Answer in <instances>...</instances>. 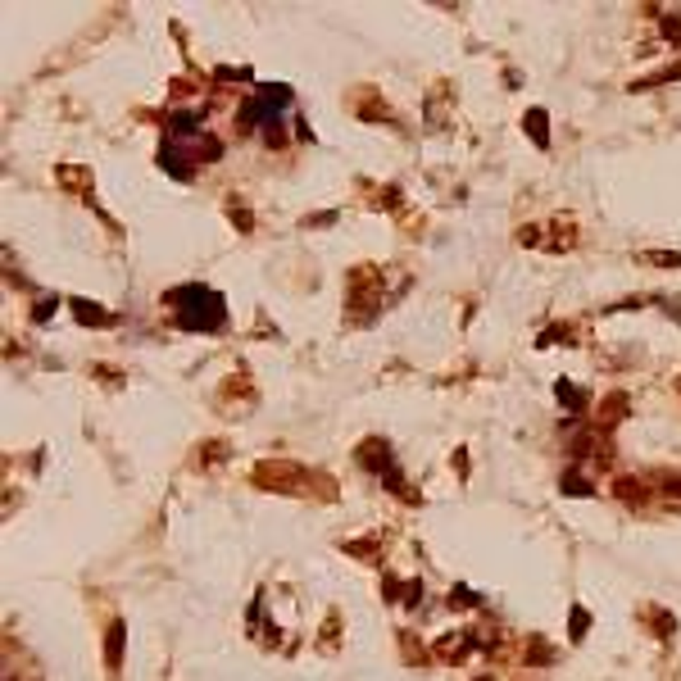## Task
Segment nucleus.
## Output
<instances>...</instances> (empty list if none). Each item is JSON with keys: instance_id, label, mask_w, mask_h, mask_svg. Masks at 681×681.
I'll list each match as a JSON object with an SVG mask.
<instances>
[{"instance_id": "nucleus-5", "label": "nucleus", "mask_w": 681, "mask_h": 681, "mask_svg": "<svg viewBox=\"0 0 681 681\" xmlns=\"http://www.w3.org/2000/svg\"><path fill=\"white\" fill-rule=\"evenodd\" d=\"M168 132H173V136H195V141H200V114H191V109H178V114L168 118Z\"/></svg>"}, {"instance_id": "nucleus-2", "label": "nucleus", "mask_w": 681, "mask_h": 681, "mask_svg": "<svg viewBox=\"0 0 681 681\" xmlns=\"http://www.w3.org/2000/svg\"><path fill=\"white\" fill-rule=\"evenodd\" d=\"M255 481H259L264 491H304L300 481H309V473H304V468H295V464H282V459H277V464L264 459V464L255 468Z\"/></svg>"}, {"instance_id": "nucleus-4", "label": "nucleus", "mask_w": 681, "mask_h": 681, "mask_svg": "<svg viewBox=\"0 0 681 681\" xmlns=\"http://www.w3.org/2000/svg\"><path fill=\"white\" fill-rule=\"evenodd\" d=\"M123 631H128V627L114 623V627H109V636H105V667H109V672H118V663H123Z\"/></svg>"}, {"instance_id": "nucleus-15", "label": "nucleus", "mask_w": 681, "mask_h": 681, "mask_svg": "<svg viewBox=\"0 0 681 681\" xmlns=\"http://www.w3.org/2000/svg\"><path fill=\"white\" fill-rule=\"evenodd\" d=\"M454 604H459V609H473V604H481V600L468 586H459V590H450V609H454Z\"/></svg>"}, {"instance_id": "nucleus-19", "label": "nucleus", "mask_w": 681, "mask_h": 681, "mask_svg": "<svg viewBox=\"0 0 681 681\" xmlns=\"http://www.w3.org/2000/svg\"><path fill=\"white\" fill-rule=\"evenodd\" d=\"M663 36H667V41H681V14H667L663 19Z\"/></svg>"}, {"instance_id": "nucleus-8", "label": "nucleus", "mask_w": 681, "mask_h": 681, "mask_svg": "<svg viewBox=\"0 0 681 681\" xmlns=\"http://www.w3.org/2000/svg\"><path fill=\"white\" fill-rule=\"evenodd\" d=\"M618 500H627V504H645V500H650V486H640L636 477H618Z\"/></svg>"}, {"instance_id": "nucleus-7", "label": "nucleus", "mask_w": 681, "mask_h": 681, "mask_svg": "<svg viewBox=\"0 0 681 681\" xmlns=\"http://www.w3.org/2000/svg\"><path fill=\"white\" fill-rule=\"evenodd\" d=\"M623 418H627V395H623V391H613L609 400H604L600 423H604V427H613V423H623Z\"/></svg>"}, {"instance_id": "nucleus-10", "label": "nucleus", "mask_w": 681, "mask_h": 681, "mask_svg": "<svg viewBox=\"0 0 681 681\" xmlns=\"http://www.w3.org/2000/svg\"><path fill=\"white\" fill-rule=\"evenodd\" d=\"M527 132H531V141H536L541 150L550 145V128H545V109H531V114H527Z\"/></svg>"}, {"instance_id": "nucleus-3", "label": "nucleus", "mask_w": 681, "mask_h": 681, "mask_svg": "<svg viewBox=\"0 0 681 681\" xmlns=\"http://www.w3.org/2000/svg\"><path fill=\"white\" fill-rule=\"evenodd\" d=\"M359 464H364L368 473H377V477H382V473H386V477L395 473V468H391V450H386V441H377V436L359 445Z\"/></svg>"}, {"instance_id": "nucleus-12", "label": "nucleus", "mask_w": 681, "mask_h": 681, "mask_svg": "<svg viewBox=\"0 0 681 681\" xmlns=\"http://www.w3.org/2000/svg\"><path fill=\"white\" fill-rule=\"evenodd\" d=\"M73 314H78V323H109L105 309H96V304H86V300H73Z\"/></svg>"}, {"instance_id": "nucleus-6", "label": "nucleus", "mask_w": 681, "mask_h": 681, "mask_svg": "<svg viewBox=\"0 0 681 681\" xmlns=\"http://www.w3.org/2000/svg\"><path fill=\"white\" fill-rule=\"evenodd\" d=\"M468 645H473L468 636H445V640H436V659L441 663H454V659H464V654H468Z\"/></svg>"}, {"instance_id": "nucleus-9", "label": "nucleus", "mask_w": 681, "mask_h": 681, "mask_svg": "<svg viewBox=\"0 0 681 681\" xmlns=\"http://www.w3.org/2000/svg\"><path fill=\"white\" fill-rule=\"evenodd\" d=\"M178 155H182L178 145H164V150H159V164H164V168H168V173H173V178H178V182H187V178H191V164H182Z\"/></svg>"}, {"instance_id": "nucleus-16", "label": "nucleus", "mask_w": 681, "mask_h": 681, "mask_svg": "<svg viewBox=\"0 0 681 681\" xmlns=\"http://www.w3.org/2000/svg\"><path fill=\"white\" fill-rule=\"evenodd\" d=\"M563 491L568 495H590V486H586V477H581V473H568L563 477Z\"/></svg>"}, {"instance_id": "nucleus-22", "label": "nucleus", "mask_w": 681, "mask_h": 681, "mask_svg": "<svg viewBox=\"0 0 681 681\" xmlns=\"http://www.w3.org/2000/svg\"><path fill=\"white\" fill-rule=\"evenodd\" d=\"M232 218L241 222V232H250V209H237V205H232Z\"/></svg>"}, {"instance_id": "nucleus-21", "label": "nucleus", "mask_w": 681, "mask_h": 681, "mask_svg": "<svg viewBox=\"0 0 681 681\" xmlns=\"http://www.w3.org/2000/svg\"><path fill=\"white\" fill-rule=\"evenodd\" d=\"M518 241H523V245H541V232L536 227H523V232H518Z\"/></svg>"}, {"instance_id": "nucleus-13", "label": "nucleus", "mask_w": 681, "mask_h": 681, "mask_svg": "<svg viewBox=\"0 0 681 681\" xmlns=\"http://www.w3.org/2000/svg\"><path fill=\"white\" fill-rule=\"evenodd\" d=\"M195 159H205V164L222 159V141H214V136H200V141H195Z\"/></svg>"}, {"instance_id": "nucleus-24", "label": "nucleus", "mask_w": 681, "mask_h": 681, "mask_svg": "<svg viewBox=\"0 0 681 681\" xmlns=\"http://www.w3.org/2000/svg\"><path fill=\"white\" fill-rule=\"evenodd\" d=\"M477 681H491V677H477Z\"/></svg>"}, {"instance_id": "nucleus-23", "label": "nucleus", "mask_w": 681, "mask_h": 681, "mask_svg": "<svg viewBox=\"0 0 681 681\" xmlns=\"http://www.w3.org/2000/svg\"><path fill=\"white\" fill-rule=\"evenodd\" d=\"M663 491H667V495H677V500H681V477H663Z\"/></svg>"}, {"instance_id": "nucleus-17", "label": "nucleus", "mask_w": 681, "mask_h": 681, "mask_svg": "<svg viewBox=\"0 0 681 681\" xmlns=\"http://www.w3.org/2000/svg\"><path fill=\"white\" fill-rule=\"evenodd\" d=\"M55 178H59V182H68V187H82V182H91L82 168H55Z\"/></svg>"}, {"instance_id": "nucleus-18", "label": "nucleus", "mask_w": 681, "mask_h": 681, "mask_svg": "<svg viewBox=\"0 0 681 681\" xmlns=\"http://www.w3.org/2000/svg\"><path fill=\"white\" fill-rule=\"evenodd\" d=\"M222 454H227V450H222V441H209V450H205V454H195V464H218Z\"/></svg>"}, {"instance_id": "nucleus-14", "label": "nucleus", "mask_w": 681, "mask_h": 681, "mask_svg": "<svg viewBox=\"0 0 681 681\" xmlns=\"http://www.w3.org/2000/svg\"><path fill=\"white\" fill-rule=\"evenodd\" d=\"M640 264H654V268H681V255H667V250H645Z\"/></svg>"}, {"instance_id": "nucleus-1", "label": "nucleus", "mask_w": 681, "mask_h": 681, "mask_svg": "<svg viewBox=\"0 0 681 681\" xmlns=\"http://www.w3.org/2000/svg\"><path fill=\"white\" fill-rule=\"evenodd\" d=\"M164 300L178 309V323L187 332H218L222 323H227L222 300L214 291H205V287H178V291H168Z\"/></svg>"}, {"instance_id": "nucleus-20", "label": "nucleus", "mask_w": 681, "mask_h": 681, "mask_svg": "<svg viewBox=\"0 0 681 681\" xmlns=\"http://www.w3.org/2000/svg\"><path fill=\"white\" fill-rule=\"evenodd\" d=\"M586 623H590V618H586V609H573V640H581V636H586Z\"/></svg>"}, {"instance_id": "nucleus-11", "label": "nucleus", "mask_w": 681, "mask_h": 681, "mask_svg": "<svg viewBox=\"0 0 681 681\" xmlns=\"http://www.w3.org/2000/svg\"><path fill=\"white\" fill-rule=\"evenodd\" d=\"M554 395H559V400L573 409V414H581V409H586V395H581L573 382H559V386H554Z\"/></svg>"}]
</instances>
